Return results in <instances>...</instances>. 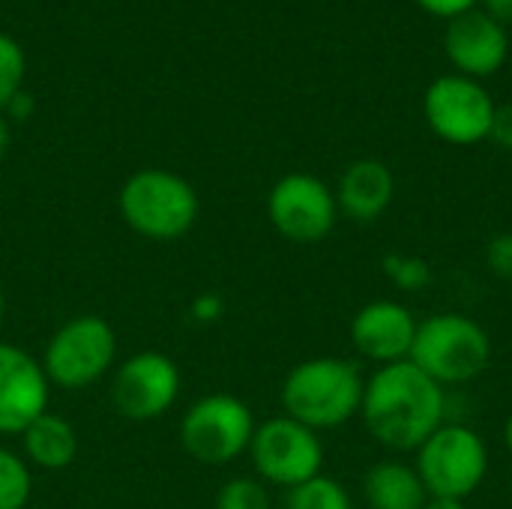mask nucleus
<instances>
[{"instance_id":"17","label":"nucleus","mask_w":512,"mask_h":509,"mask_svg":"<svg viewBox=\"0 0 512 509\" xmlns=\"http://www.w3.org/2000/svg\"><path fill=\"white\" fill-rule=\"evenodd\" d=\"M363 498L369 509H423L429 501V492L414 465L387 459L366 471Z\"/></svg>"},{"instance_id":"20","label":"nucleus","mask_w":512,"mask_h":509,"mask_svg":"<svg viewBox=\"0 0 512 509\" xmlns=\"http://www.w3.org/2000/svg\"><path fill=\"white\" fill-rule=\"evenodd\" d=\"M213 509H273V498L258 477H234L216 492Z\"/></svg>"},{"instance_id":"15","label":"nucleus","mask_w":512,"mask_h":509,"mask_svg":"<svg viewBox=\"0 0 512 509\" xmlns=\"http://www.w3.org/2000/svg\"><path fill=\"white\" fill-rule=\"evenodd\" d=\"M333 192L339 216L357 225H372L390 210L396 198V177L381 159H357L342 171Z\"/></svg>"},{"instance_id":"2","label":"nucleus","mask_w":512,"mask_h":509,"mask_svg":"<svg viewBox=\"0 0 512 509\" xmlns=\"http://www.w3.org/2000/svg\"><path fill=\"white\" fill-rule=\"evenodd\" d=\"M363 390L366 378L357 363L342 357H312L285 375L279 399L285 417L321 435L360 417Z\"/></svg>"},{"instance_id":"5","label":"nucleus","mask_w":512,"mask_h":509,"mask_svg":"<svg viewBox=\"0 0 512 509\" xmlns=\"http://www.w3.org/2000/svg\"><path fill=\"white\" fill-rule=\"evenodd\" d=\"M117 333L99 315H75L54 330L39 363L51 387L87 390L117 366Z\"/></svg>"},{"instance_id":"11","label":"nucleus","mask_w":512,"mask_h":509,"mask_svg":"<svg viewBox=\"0 0 512 509\" xmlns=\"http://www.w3.org/2000/svg\"><path fill=\"white\" fill-rule=\"evenodd\" d=\"M180 387H183L180 369L168 354L138 351L114 366L108 393L120 417L132 423H150L174 408Z\"/></svg>"},{"instance_id":"12","label":"nucleus","mask_w":512,"mask_h":509,"mask_svg":"<svg viewBox=\"0 0 512 509\" xmlns=\"http://www.w3.org/2000/svg\"><path fill=\"white\" fill-rule=\"evenodd\" d=\"M51 384L42 363L18 345L0 342V435H21L48 411Z\"/></svg>"},{"instance_id":"23","label":"nucleus","mask_w":512,"mask_h":509,"mask_svg":"<svg viewBox=\"0 0 512 509\" xmlns=\"http://www.w3.org/2000/svg\"><path fill=\"white\" fill-rule=\"evenodd\" d=\"M486 267L498 279L512 282V231H501L486 243Z\"/></svg>"},{"instance_id":"25","label":"nucleus","mask_w":512,"mask_h":509,"mask_svg":"<svg viewBox=\"0 0 512 509\" xmlns=\"http://www.w3.org/2000/svg\"><path fill=\"white\" fill-rule=\"evenodd\" d=\"M489 138H492L498 147H504V150H510L512 153V105H498V108H495V120H492Z\"/></svg>"},{"instance_id":"6","label":"nucleus","mask_w":512,"mask_h":509,"mask_svg":"<svg viewBox=\"0 0 512 509\" xmlns=\"http://www.w3.org/2000/svg\"><path fill=\"white\" fill-rule=\"evenodd\" d=\"M258 423L252 408L231 393H210L192 402L180 420V447L207 468H225L249 453Z\"/></svg>"},{"instance_id":"24","label":"nucleus","mask_w":512,"mask_h":509,"mask_svg":"<svg viewBox=\"0 0 512 509\" xmlns=\"http://www.w3.org/2000/svg\"><path fill=\"white\" fill-rule=\"evenodd\" d=\"M189 315H192L195 324H216L225 315V300L216 291H204V294H198L192 300Z\"/></svg>"},{"instance_id":"22","label":"nucleus","mask_w":512,"mask_h":509,"mask_svg":"<svg viewBox=\"0 0 512 509\" xmlns=\"http://www.w3.org/2000/svg\"><path fill=\"white\" fill-rule=\"evenodd\" d=\"M24 72V48L9 33H0V111H6L9 99L24 87Z\"/></svg>"},{"instance_id":"30","label":"nucleus","mask_w":512,"mask_h":509,"mask_svg":"<svg viewBox=\"0 0 512 509\" xmlns=\"http://www.w3.org/2000/svg\"><path fill=\"white\" fill-rule=\"evenodd\" d=\"M9 141H12V135H9V123H6V117L0 114V162L6 159V153H9Z\"/></svg>"},{"instance_id":"4","label":"nucleus","mask_w":512,"mask_h":509,"mask_svg":"<svg viewBox=\"0 0 512 509\" xmlns=\"http://www.w3.org/2000/svg\"><path fill=\"white\" fill-rule=\"evenodd\" d=\"M117 210L135 234L171 243L195 228L201 204L186 177L165 168H144L120 186Z\"/></svg>"},{"instance_id":"1","label":"nucleus","mask_w":512,"mask_h":509,"mask_svg":"<svg viewBox=\"0 0 512 509\" xmlns=\"http://www.w3.org/2000/svg\"><path fill=\"white\" fill-rule=\"evenodd\" d=\"M360 417L393 453H417L447 423V390L411 360L378 366L366 378Z\"/></svg>"},{"instance_id":"26","label":"nucleus","mask_w":512,"mask_h":509,"mask_svg":"<svg viewBox=\"0 0 512 509\" xmlns=\"http://www.w3.org/2000/svg\"><path fill=\"white\" fill-rule=\"evenodd\" d=\"M429 15H438V18H456V15H462V12H468V9H474L480 0H417Z\"/></svg>"},{"instance_id":"3","label":"nucleus","mask_w":512,"mask_h":509,"mask_svg":"<svg viewBox=\"0 0 512 509\" xmlns=\"http://www.w3.org/2000/svg\"><path fill=\"white\" fill-rule=\"evenodd\" d=\"M492 354V336L480 321L462 312H438L417 324L408 360L447 390L480 378L489 369Z\"/></svg>"},{"instance_id":"28","label":"nucleus","mask_w":512,"mask_h":509,"mask_svg":"<svg viewBox=\"0 0 512 509\" xmlns=\"http://www.w3.org/2000/svg\"><path fill=\"white\" fill-rule=\"evenodd\" d=\"M483 3V12L489 18H495L498 24H512V0H480Z\"/></svg>"},{"instance_id":"19","label":"nucleus","mask_w":512,"mask_h":509,"mask_svg":"<svg viewBox=\"0 0 512 509\" xmlns=\"http://www.w3.org/2000/svg\"><path fill=\"white\" fill-rule=\"evenodd\" d=\"M33 495V471L24 456L0 447V509H24Z\"/></svg>"},{"instance_id":"27","label":"nucleus","mask_w":512,"mask_h":509,"mask_svg":"<svg viewBox=\"0 0 512 509\" xmlns=\"http://www.w3.org/2000/svg\"><path fill=\"white\" fill-rule=\"evenodd\" d=\"M6 114L9 117H15V120H21V117H30L33 114V96L21 87L12 99H9V105H6Z\"/></svg>"},{"instance_id":"10","label":"nucleus","mask_w":512,"mask_h":509,"mask_svg":"<svg viewBox=\"0 0 512 509\" xmlns=\"http://www.w3.org/2000/svg\"><path fill=\"white\" fill-rule=\"evenodd\" d=\"M267 216L285 240L300 246L321 243L339 222L336 192L315 174L291 171L273 183L267 195Z\"/></svg>"},{"instance_id":"13","label":"nucleus","mask_w":512,"mask_h":509,"mask_svg":"<svg viewBox=\"0 0 512 509\" xmlns=\"http://www.w3.org/2000/svg\"><path fill=\"white\" fill-rule=\"evenodd\" d=\"M444 54L450 57L459 75H468L474 81L489 78L507 63L510 54L507 27L474 6L447 21Z\"/></svg>"},{"instance_id":"7","label":"nucleus","mask_w":512,"mask_h":509,"mask_svg":"<svg viewBox=\"0 0 512 509\" xmlns=\"http://www.w3.org/2000/svg\"><path fill=\"white\" fill-rule=\"evenodd\" d=\"M429 498L468 501L489 474V447L465 423H444L417 450L414 462Z\"/></svg>"},{"instance_id":"21","label":"nucleus","mask_w":512,"mask_h":509,"mask_svg":"<svg viewBox=\"0 0 512 509\" xmlns=\"http://www.w3.org/2000/svg\"><path fill=\"white\" fill-rule=\"evenodd\" d=\"M384 276L390 279V285H396L402 291H423L432 285V264L417 255L390 252L384 258Z\"/></svg>"},{"instance_id":"32","label":"nucleus","mask_w":512,"mask_h":509,"mask_svg":"<svg viewBox=\"0 0 512 509\" xmlns=\"http://www.w3.org/2000/svg\"><path fill=\"white\" fill-rule=\"evenodd\" d=\"M3 315H6V291L0 285V327H3Z\"/></svg>"},{"instance_id":"8","label":"nucleus","mask_w":512,"mask_h":509,"mask_svg":"<svg viewBox=\"0 0 512 509\" xmlns=\"http://www.w3.org/2000/svg\"><path fill=\"white\" fill-rule=\"evenodd\" d=\"M249 459L261 483L285 492L324 474L321 435L285 414L258 423L249 444Z\"/></svg>"},{"instance_id":"14","label":"nucleus","mask_w":512,"mask_h":509,"mask_svg":"<svg viewBox=\"0 0 512 509\" xmlns=\"http://www.w3.org/2000/svg\"><path fill=\"white\" fill-rule=\"evenodd\" d=\"M414 312L399 300H372L357 309L351 321V342L357 354L375 366L402 363L411 357L417 336Z\"/></svg>"},{"instance_id":"29","label":"nucleus","mask_w":512,"mask_h":509,"mask_svg":"<svg viewBox=\"0 0 512 509\" xmlns=\"http://www.w3.org/2000/svg\"><path fill=\"white\" fill-rule=\"evenodd\" d=\"M423 509H468L465 501H453V498H429Z\"/></svg>"},{"instance_id":"16","label":"nucleus","mask_w":512,"mask_h":509,"mask_svg":"<svg viewBox=\"0 0 512 509\" xmlns=\"http://www.w3.org/2000/svg\"><path fill=\"white\" fill-rule=\"evenodd\" d=\"M21 456L30 468L63 471L78 456V432L60 414H39L21 435Z\"/></svg>"},{"instance_id":"9","label":"nucleus","mask_w":512,"mask_h":509,"mask_svg":"<svg viewBox=\"0 0 512 509\" xmlns=\"http://www.w3.org/2000/svg\"><path fill=\"white\" fill-rule=\"evenodd\" d=\"M495 99L492 93L459 72L441 75L426 87L423 96V114L429 129L456 147H471L489 138L492 120H495Z\"/></svg>"},{"instance_id":"18","label":"nucleus","mask_w":512,"mask_h":509,"mask_svg":"<svg viewBox=\"0 0 512 509\" xmlns=\"http://www.w3.org/2000/svg\"><path fill=\"white\" fill-rule=\"evenodd\" d=\"M285 509H354V501L339 480L318 474L285 492Z\"/></svg>"},{"instance_id":"31","label":"nucleus","mask_w":512,"mask_h":509,"mask_svg":"<svg viewBox=\"0 0 512 509\" xmlns=\"http://www.w3.org/2000/svg\"><path fill=\"white\" fill-rule=\"evenodd\" d=\"M504 444H507V450H510L512 456V414L507 417V423H504Z\"/></svg>"}]
</instances>
